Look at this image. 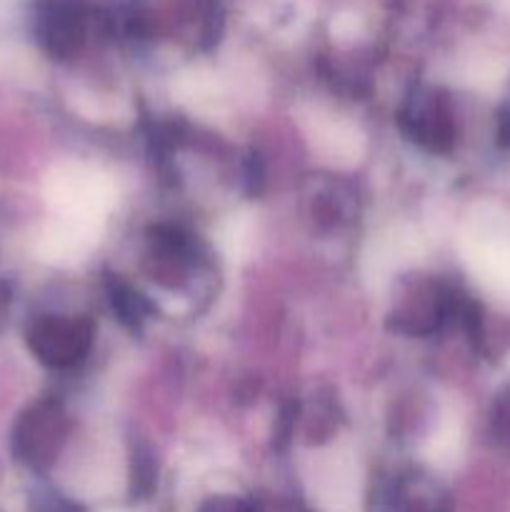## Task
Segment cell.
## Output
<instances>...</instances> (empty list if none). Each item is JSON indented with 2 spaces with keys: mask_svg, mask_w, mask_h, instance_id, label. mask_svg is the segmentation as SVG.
<instances>
[{
  "mask_svg": "<svg viewBox=\"0 0 510 512\" xmlns=\"http://www.w3.org/2000/svg\"><path fill=\"white\" fill-rule=\"evenodd\" d=\"M500 140H503L505 145L510 143V108L505 110L503 118H500Z\"/></svg>",
  "mask_w": 510,
  "mask_h": 512,
  "instance_id": "2",
  "label": "cell"
},
{
  "mask_svg": "<svg viewBox=\"0 0 510 512\" xmlns=\"http://www.w3.org/2000/svg\"><path fill=\"white\" fill-rule=\"evenodd\" d=\"M45 355L53 363H73L90 348V325L78 320H58L43 333Z\"/></svg>",
  "mask_w": 510,
  "mask_h": 512,
  "instance_id": "1",
  "label": "cell"
}]
</instances>
